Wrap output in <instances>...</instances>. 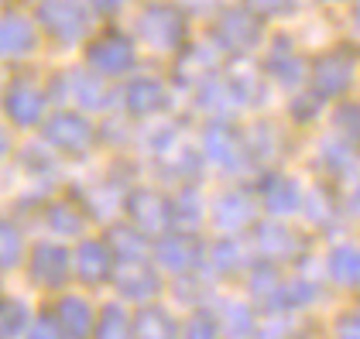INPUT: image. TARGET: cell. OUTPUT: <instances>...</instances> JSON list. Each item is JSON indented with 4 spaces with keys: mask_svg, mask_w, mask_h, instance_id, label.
Returning <instances> with one entry per match:
<instances>
[{
    "mask_svg": "<svg viewBox=\"0 0 360 339\" xmlns=\"http://www.w3.org/2000/svg\"><path fill=\"white\" fill-rule=\"evenodd\" d=\"M31 339H65L62 336V329H58V319H38L34 326H31V333H28Z\"/></svg>",
    "mask_w": 360,
    "mask_h": 339,
    "instance_id": "8992f818",
    "label": "cell"
},
{
    "mask_svg": "<svg viewBox=\"0 0 360 339\" xmlns=\"http://www.w3.org/2000/svg\"><path fill=\"white\" fill-rule=\"evenodd\" d=\"M56 319H58V329H62L65 339H83L86 333H89V326H93V312L86 309L83 298H65V302H58Z\"/></svg>",
    "mask_w": 360,
    "mask_h": 339,
    "instance_id": "7a4b0ae2",
    "label": "cell"
},
{
    "mask_svg": "<svg viewBox=\"0 0 360 339\" xmlns=\"http://www.w3.org/2000/svg\"><path fill=\"white\" fill-rule=\"evenodd\" d=\"M65 274H69V254L62 247L41 244L31 257V278L45 288H56V284L65 281Z\"/></svg>",
    "mask_w": 360,
    "mask_h": 339,
    "instance_id": "6da1fadb",
    "label": "cell"
},
{
    "mask_svg": "<svg viewBox=\"0 0 360 339\" xmlns=\"http://www.w3.org/2000/svg\"><path fill=\"white\" fill-rule=\"evenodd\" d=\"M28 329V305L21 298L0 302V339H14Z\"/></svg>",
    "mask_w": 360,
    "mask_h": 339,
    "instance_id": "3957f363",
    "label": "cell"
},
{
    "mask_svg": "<svg viewBox=\"0 0 360 339\" xmlns=\"http://www.w3.org/2000/svg\"><path fill=\"white\" fill-rule=\"evenodd\" d=\"M107 267H110V257H107L103 247L86 244L83 251H79V271H83V278H103Z\"/></svg>",
    "mask_w": 360,
    "mask_h": 339,
    "instance_id": "5b68a950",
    "label": "cell"
},
{
    "mask_svg": "<svg viewBox=\"0 0 360 339\" xmlns=\"http://www.w3.org/2000/svg\"><path fill=\"white\" fill-rule=\"evenodd\" d=\"M25 257V240L11 220H0V267H18Z\"/></svg>",
    "mask_w": 360,
    "mask_h": 339,
    "instance_id": "277c9868",
    "label": "cell"
}]
</instances>
